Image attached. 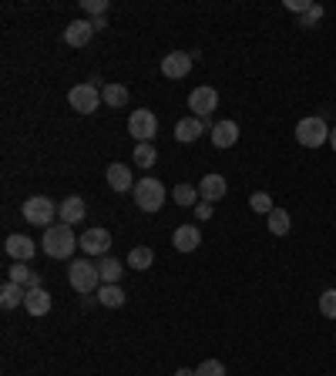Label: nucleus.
Listing matches in <instances>:
<instances>
[{"instance_id":"423d86ee","label":"nucleus","mask_w":336,"mask_h":376,"mask_svg":"<svg viewBox=\"0 0 336 376\" xmlns=\"http://www.w3.org/2000/svg\"><path fill=\"white\" fill-rule=\"evenodd\" d=\"M128 135L135 138V142H152L158 135V118L155 111H148V108H135L128 115Z\"/></svg>"},{"instance_id":"c9c22d12","label":"nucleus","mask_w":336,"mask_h":376,"mask_svg":"<svg viewBox=\"0 0 336 376\" xmlns=\"http://www.w3.org/2000/svg\"><path fill=\"white\" fill-rule=\"evenodd\" d=\"M91 27H94V34H98V30H104V27H108V21H104V17H94V21H91Z\"/></svg>"},{"instance_id":"aec40b11","label":"nucleus","mask_w":336,"mask_h":376,"mask_svg":"<svg viewBox=\"0 0 336 376\" xmlns=\"http://www.w3.org/2000/svg\"><path fill=\"white\" fill-rule=\"evenodd\" d=\"M7 283H17V285H24V289H38L40 275L34 269H27V262H13L11 269H7Z\"/></svg>"},{"instance_id":"1a4fd4ad","label":"nucleus","mask_w":336,"mask_h":376,"mask_svg":"<svg viewBox=\"0 0 336 376\" xmlns=\"http://www.w3.org/2000/svg\"><path fill=\"white\" fill-rule=\"evenodd\" d=\"M189 108H192V118H202V121H206V118L219 108V91L208 88V84L195 88V91L189 94Z\"/></svg>"},{"instance_id":"6ab92c4d","label":"nucleus","mask_w":336,"mask_h":376,"mask_svg":"<svg viewBox=\"0 0 336 376\" xmlns=\"http://www.w3.org/2000/svg\"><path fill=\"white\" fill-rule=\"evenodd\" d=\"M198 135H206V121L202 118H181L175 125V142L179 144H192Z\"/></svg>"},{"instance_id":"393cba45","label":"nucleus","mask_w":336,"mask_h":376,"mask_svg":"<svg viewBox=\"0 0 336 376\" xmlns=\"http://www.w3.org/2000/svg\"><path fill=\"white\" fill-rule=\"evenodd\" d=\"M125 289H121V285H101V289H98V302H101V306H108V309H121V306H125Z\"/></svg>"},{"instance_id":"ddd939ff","label":"nucleus","mask_w":336,"mask_h":376,"mask_svg":"<svg viewBox=\"0 0 336 376\" xmlns=\"http://www.w3.org/2000/svg\"><path fill=\"white\" fill-rule=\"evenodd\" d=\"M225 192H229V185H225V178H222V175H215V171H212V175H206V178L198 182V198H202V202H208V205H212V202H219V198H225Z\"/></svg>"},{"instance_id":"4468645a","label":"nucleus","mask_w":336,"mask_h":376,"mask_svg":"<svg viewBox=\"0 0 336 376\" xmlns=\"http://www.w3.org/2000/svg\"><path fill=\"white\" fill-rule=\"evenodd\" d=\"M208 138H212L215 148H233V144L239 142V125H235V121H215L212 131H208Z\"/></svg>"},{"instance_id":"b1692460","label":"nucleus","mask_w":336,"mask_h":376,"mask_svg":"<svg viewBox=\"0 0 336 376\" xmlns=\"http://www.w3.org/2000/svg\"><path fill=\"white\" fill-rule=\"evenodd\" d=\"M266 225H269L272 235H289L293 219H289V212H286V208H272L269 215H266Z\"/></svg>"},{"instance_id":"a211bd4d","label":"nucleus","mask_w":336,"mask_h":376,"mask_svg":"<svg viewBox=\"0 0 336 376\" xmlns=\"http://www.w3.org/2000/svg\"><path fill=\"white\" fill-rule=\"evenodd\" d=\"M202 242V232L195 229V225H179L175 232H172V246L179 249V252H195Z\"/></svg>"},{"instance_id":"a878e982","label":"nucleus","mask_w":336,"mask_h":376,"mask_svg":"<svg viewBox=\"0 0 336 376\" xmlns=\"http://www.w3.org/2000/svg\"><path fill=\"white\" fill-rule=\"evenodd\" d=\"M101 101L108 104V108H125V104H128V88H125V84H104Z\"/></svg>"},{"instance_id":"20e7f679","label":"nucleus","mask_w":336,"mask_h":376,"mask_svg":"<svg viewBox=\"0 0 336 376\" xmlns=\"http://www.w3.org/2000/svg\"><path fill=\"white\" fill-rule=\"evenodd\" d=\"M21 215H24L30 225H44V229H51L54 219H57V205H54L47 195H34V198H27L24 205H21Z\"/></svg>"},{"instance_id":"c85d7f7f","label":"nucleus","mask_w":336,"mask_h":376,"mask_svg":"<svg viewBox=\"0 0 336 376\" xmlns=\"http://www.w3.org/2000/svg\"><path fill=\"white\" fill-rule=\"evenodd\" d=\"M249 208L252 212H259V215H269L272 208V195H266V192H252V198H249Z\"/></svg>"},{"instance_id":"72a5a7b5","label":"nucleus","mask_w":336,"mask_h":376,"mask_svg":"<svg viewBox=\"0 0 336 376\" xmlns=\"http://www.w3.org/2000/svg\"><path fill=\"white\" fill-rule=\"evenodd\" d=\"M310 7H313L310 0H286V11H296L299 17H303V13L310 11Z\"/></svg>"},{"instance_id":"6e6552de","label":"nucleus","mask_w":336,"mask_h":376,"mask_svg":"<svg viewBox=\"0 0 336 376\" xmlns=\"http://www.w3.org/2000/svg\"><path fill=\"white\" fill-rule=\"evenodd\" d=\"M192 64H195L192 51H172L162 57V74H165L168 81H181V78H189Z\"/></svg>"},{"instance_id":"7c9ffc66","label":"nucleus","mask_w":336,"mask_h":376,"mask_svg":"<svg viewBox=\"0 0 336 376\" xmlns=\"http://www.w3.org/2000/svg\"><path fill=\"white\" fill-rule=\"evenodd\" d=\"M108 7H111L108 0H81V11L91 13V17H104V13H108Z\"/></svg>"},{"instance_id":"e433bc0d","label":"nucleus","mask_w":336,"mask_h":376,"mask_svg":"<svg viewBox=\"0 0 336 376\" xmlns=\"http://www.w3.org/2000/svg\"><path fill=\"white\" fill-rule=\"evenodd\" d=\"M175 376H195V370H185V366H181V370H179Z\"/></svg>"},{"instance_id":"cd10ccee","label":"nucleus","mask_w":336,"mask_h":376,"mask_svg":"<svg viewBox=\"0 0 336 376\" xmlns=\"http://www.w3.org/2000/svg\"><path fill=\"white\" fill-rule=\"evenodd\" d=\"M152 262H155V252L148 246H138L128 252V269H152Z\"/></svg>"},{"instance_id":"4c0bfd02","label":"nucleus","mask_w":336,"mask_h":376,"mask_svg":"<svg viewBox=\"0 0 336 376\" xmlns=\"http://www.w3.org/2000/svg\"><path fill=\"white\" fill-rule=\"evenodd\" d=\"M330 144H333V152H336V128L330 131Z\"/></svg>"},{"instance_id":"2f4dec72","label":"nucleus","mask_w":336,"mask_h":376,"mask_svg":"<svg viewBox=\"0 0 336 376\" xmlns=\"http://www.w3.org/2000/svg\"><path fill=\"white\" fill-rule=\"evenodd\" d=\"M320 21H323V7H320V4H313L310 11L299 17V27H316Z\"/></svg>"},{"instance_id":"f8f14e48","label":"nucleus","mask_w":336,"mask_h":376,"mask_svg":"<svg viewBox=\"0 0 336 376\" xmlns=\"http://www.w3.org/2000/svg\"><path fill=\"white\" fill-rule=\"evenodd\" d=\"M81 249L88 256H104L111 249V232L108 229H88V232L81 235Z\"/></svg>"},{"instance_id":"f704fd0d","label":"nucleus","mask_w":336,"mask_h":376,"mask_svg":"<svg viewBox=\"0 0 336 376\" xmlns=\"http://www.w3.org/2000/svg\"><path fill=\"white\" fill-rule=\"evenodd\" d=\"M195 219L208 222V219H212V205H208V202H198V205H195Z\"/></svg>"},{"instance_id":"5701e85b","label":"nucleus","mask_w":336,"mask_h":376,"mask_svg":"<svg viewBox=\"0 0 336 376\" xmlns=\"http://www.w3.org/2000/svg\"><path fill=\"white\" fill-rule=\"evenodd\" d=\"M98 273H101V285H118V279H121V273H125V266L118 259H111V256H104L101 262H98Z\"/></svg>"},{"instance_id":"0eeeda50","label":"nucleus","mask_w":336,"mask_h":376,"mask_svg":"<svg viewBox=\"0 0 336 376\" xmlns=\"http://www.w3.org/2000/svg\"><path fill=\"white\" fill-rule=\"evenodd\" d=\"M67 104H71L78 115H91V111H98V104H101V91H98V84H94V81L74 84V88L67 91Z\"/></svg>"},{"instance_id":"dca6fc26","label":"nucleus","mask_w":336,"mask_h":376,"mask_svg":"<svg viewBox=\"0 0 336 376\" xmlns=\"http://www.w3.org/2000/svg\"><path fill=\"white\" fill-rule=\"evenodd\" d=\"M104 175H108V185H111L115 192H121V195L128 192V188H135L131 169L125 165V161H115V165H108V171H104Z\"/></svg>"},{"instance_id":"bb28decb","label":"nucleus","mask_w":336,"mask_h":376,"mask_svg":"<svg viewBox=\"0 0 336 376\" xmlns=\"http://www.w3.org/2000/svg\"><path fill=\"white\" fill-rule=\"evenodd\" d=\"M131 161L138 165V169H152L158 161V152H155V144L152 142H142V144H135V155H131Z\"/></svg>"},{"instance_id":"473e14b6","label":"nucleus","mask_w":336,"mask_h":376,"mask_svg":"<svg viewBox=\"0 0 336 376\" xmlns=\"http://www.w3.org/2000/svg\"><path fill=\"white\" fill-rule=\"evenodd\" d=\"M195 376H225V366L219 360H206V363L195 370Z\"/></svg>"},{"instance_id":"9d476101","label":"nucleus","mask_w":336,"mask_h":376,"mask_svg":"<svg viewBox=\"0 0 336 376\" xmlns=\"http://www.w3.org/2000/svg\"><path fill=\"white\" fill-rule=\"evenodd\" d=\"M4 249H7V256H11L13 262H27V259H34V252H38V246H34V239H27V235H21V232L7 235V242H4Z\"/></svg>"},{"instance_id":"39448f33","label":"nucleus","mask_w":336,"mask_h":376,"mask_svg":"<svg viewBox=\"0 0 336 376\" xmlns=\"http://www.w3.org/2000/svg\"><path fill=\"white\" fill-rule=\"evenodd\" d=\"M330 125H326L320 115H313V118H303L296 125V142L303 144V148H320V144L330 142Z\"/></svg>"},{"instance_id":"9b49d317","label":"nucleus","mask_w":336,"mask_h":376,"mask_svg":"<svg viewBox=\"0 0 336 376\" xmlns=\"http://www.w3.org/2000/svg\"><path fill=\"white\" fill-rule=\"evenodd\" d=\"M84 215H88V205H84L81 195H71V198H65L57 205V219L65 222V225H78V222H84Z\"/></svg>"},{"instance_id":"2eb2a0df","label":"nucleus","mask_w":336,"mask_h":376,"mask_svg":"<svg viewBox=\"0 0 336 376\" xmlns=\"http://www.w3.org/2000/svg\"><path fill=\"white\" fill-rule=\"evenodd\" d=\"M91 38H94L91 21H71V24L65 27V40L71 44V47H88Z\"/></svg>"},{"instance_id":"7ed1b4c3","label":"nucleus","mask_w":336,"mask_h":376,"mask_svg":"<svg viewBox=\"0 0 336 376\" xmlns=\"http://www.w3.org/2000/svg\"><path fill=\"white\" fill-rule=\"evenodd\" d=\"M131 195H135V205L142 208V212H158V208L165 205V185L158 182V178H142V182H135V188H131Z\"/></svg>"},{"instance_id":"412c9836","label":"nucleus","mask_w":336,"mask_h":376,"mask_svg":"<svg viewBox=\"0 0 336 376\" xmlns=\"http://www.w3.org/2000/svg\"><path fill=\"white\" fill-rule=\"evenodd\" d=\"M24 299H27L24 285H17V283H4V285H0V306H4V309H17Z\"/></svg>"},{"instance_id":"c756f323","label":"nucleus","mask_w":336,"mask_h":376,"mask_svg":"<svg viewBox=\"0 0 336 376\" xmlns=\"http://www.w3.org/2000/svg\"><path fill=\"white\" fill-rule=\"evenodd\" d=\"M320 316L323 319H336V289H326L320 296Z\"/></svg>"},{"instance_id":"4be33fe9","label":"nucleus","mask_w":336,"mask_h":376,"mask_svg":"<svg viewBox=\"0 0 336 376\" xmlns=\"http://www.w3.org/2000/svg\"><path fill=\"white\" fill-rule=\"evenodd\" d=\"M172 198H175V205L179 208H195L198 202H202V198H198V185H185V182L172 188Z\"/></svg>"},{"instance_id":"f03ea898","label":"nucleus","mask_w":336,"mask_h":376,"mask_svg":"<svg viewBox=\"0 0 336 376\" xmlns=\"http://www.w3.org/2000/svg\"><path fill=\"white\" fill-rule=\"evenodd\" d=\"M67 283L74 285V292H98L101 289V273H98V266L88 259H74L67 266Z\"/></svg>"},{"instance_id":"f257e3e1","label":"nucleus","mask_w":336,"mask_h":376,"mask_svg":"<svg viewBox=\"0 0 336 376\" xmlns=\"http://www.w3.org/2000/svg\"><path fill=\"white\" fill-rule=\"evenodd\" d=\"M44 252H47V259H71L74 256V246H81V239H74V229L65 225V222H57L51 229H44Z\"/></svg>"},{"instance_id":"f3484780","label":"nucleus","mask_w":336,"mask_h":376,"mask_svg":"<svg viewBox=\"0 0 336 376\" xmlns=\"http://www.w3.org/2000/svg\"><path fill=\"white\" fill-rule=\"evenodd\" d=\"M24 309L30 316H47L51 312V292L38 285V289H27V299H24Z\"/></svg>"}]
</instances>
